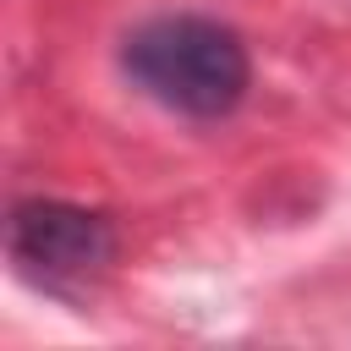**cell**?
Segmentation results:
<instances>
[{"mask_svg": "<svg viewBox=\"0 0 351 351\" xmlns=\"http://www.w3.org/2000/svg\"><path fill=\"white\" fill-rule=\"evenodd\" d=\"M126 77L186 121L230 115L252 88V60L236 27L214 16H154L121 44Z\"/></svg>", "mask_w": 351, "mask_h": 351, "instance_id": "6da1fadb", "label": "cell"}, {"mask_svg": "<svg viewBox=\"0 0 351 351\" xmlns=\"http://www.w3.org/2000/svg\"><path fill=\"white\" fill-rule=\"evenodd\" d=\"M11 263L44 291H77L115 263V225L99 208L60 197H22L11 208Z\"/></svg>", "mask_w": 351, "mask_h": 351, "instance_id": "7a4b0ae2", "label": "cell"}]
</instances>
